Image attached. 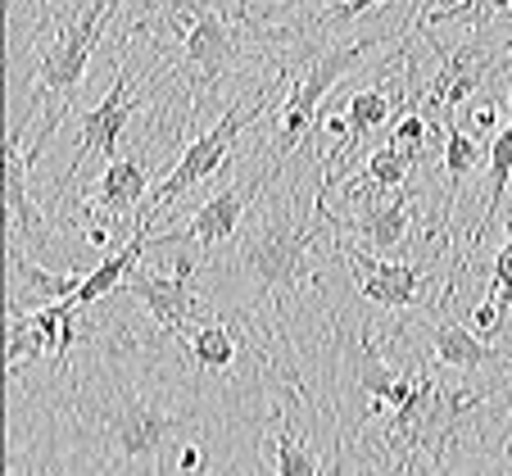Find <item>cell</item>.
I'll use <instances>...</instances> for the list:
<instances>
[{"mask_svg":"<svg viewBox=\"0 0 512 476\" xmlns=\"http://www.w3.org/2000/svg\"><path fill=\"white\" fill-rule=\"evenodd\" d=\"M73 395V449L59 472H173V454L200 440L195 390L150 363H118L109 354L96 372L78 381L68 368Z\"/></svg>","mask_w":512,"mask_h":476,"instance_id":"1","label":"cell"},{"mask_svg":"<svg viewBox=\"0 0 512 476\" xmlns=\"http://www.w3.org/2000/svg\"><path fill=\"white\" fill-rule=\"evenodd\" d=\"M132 37H145L150 50H168L159 82H177V123H191L227 78L268 59L272 50L304 41L309 28H268L250 0H159L127 28L123 41Z\"/></svg>","mask_w":512,"mask_h":476,"instance_id":"2","label":"cell"},{"mask_svg":"<svg viewBox=\"0 0 512 476\" xmlns=\"http://www.w3.org/2000/svg\"><path fill=\"white\" fill-rule=\"evenodd\" d=\"M327 218V191H313V209L300 214V182L272 191L263 186V200H254V214H245L236 241V268L250 282L259 300H268L272 322L286 336L290 300L304 286L318 282V241Z\"/></svg>","mask_w":512,"mask_h":476,"instance_id":"3","label":"cell"},{"mask_svg":"<svg viewBox=\"0 0 512 476\" xmlns=\"http://www.w3.org/2000/svg\"><path fill=\"white\" fill-rule=\"evenodd\" d=\"M494 390H503L499 381H485V386H445V381L435 377L431 363H426L413 399L404 408H395V418L381 427V449H368L363 467L368 472H445L458 431L467 427V418Z\"/></svg>","mask_w":512,"mask_h":476,"instance_id":"4","label":"cell"},{"mask_svg":"<svg viewBox=\"0 0 512 476\" xmlns=\"http://www.w3.org/2000/svg\"><path fill=\"white\" fill-rule=\"evenodd\" d=\"M118 5H123V0H87V5H64V0H59L50 41H46V50H41L37 68H32V91H28V100L10 114V132L23 136L32 118L46 109V118L37 123V136L28 141L32 159L46 150V141L55 136V127L68 118L73 96H78L82 78H87L91 50L100 46V32H105L109 14H114Z\"/></svg>","mask_w":512,"mask_h":476,"instance_id":"5","label":"cell"},{"mask_svg":"<svg viewBox=\"0 0 512 476\" xmlns=\"http://www.w3.org/2000/svg\"><path fill=\"white\" fill-rule=\"evenodd\" d=\"M290 73H295V64H281L277 73H272V82H263V87L254 91L250 100H241V105H236V109H227V114L218 118V123H213L209 132L200 136V141H191V146H186V155L177 159V164L168 168V177H164V182H159V191L141 204V214H136V223H155V218L164 214V209L177 200V195H186V191H191V186H200L204 177H213V173H218V168L227 164V155H232L236 136H241L250 123H259V118L268 114V109L277 105L281 96H286V87H290Z\"/></svg>","mask_w":512,"mask_h":476,"instance_id":"6","label":"cell"},{"mask_svg":"<svg viewBox=\"0 0 512 476\" xmlns=\"http://www.w3.org/2000/svg\"><path fill=\"white\" fill-rule=\"evenodd\" d=\"M390 37H395V28L390 32H368V37H354V41H340V46H327L322 55H313L300 73H290L286 96L277 100L281 127H277V136H272V164H286V159L295 155V146L309 141L313 123H318L322 100H327L331 91H336L340 82H345L349 73L368 59L372 46H381V41H390Z\"/></svg>","mask_w":512,"mask_h":476,"instance_id":"7","label":"cell"},{"mask_svg":"<svg viewBox=\"0 0 512 476\" xmlns=\"http://www.w3.org/2000/svg\"><path fill=\"white\" fill-rule=\"evenodd\" d=\"M277 173H281V164H272V159H268V173H263V177H236V182H227L223 191H213L209 200L195 209L191 223L173 227V232H155V236H150V250H164V245H195V250L209 254L213 245L232 241V236L241 232L245 214H250V200H259L263 186H268Z\"/></svg>","mask_w":512,"mask_h":476,"instance_id":"8","label":"cell"},{"mask_svg":"<svg viewBox=\"0 0 512 476\" xmlns=\"http://www.w3.org/2000/svg\"><path fill=\"white\" fill-rule=\"evenodd\" d=\"M191 277H195V259H177L173 277L150 272V268H132L118 291L136 295V300L150 309L159 336H186L191 327H200V322L209 318V309H204L200 291L191 286Z\"/></svg>","mask_w":512,"mask_h":476,"instance_id":"9","label":"cell"},{"mask_svg":"<svg viewBox=\"0 0 512 476\" xmlns=\"http://www.w3.org/2000/svg\"><path fill=\"white\" fill-rule=\"evenodd\" d=\"M32 164L28 136L5 132V245L28 254L50 245V209L32 195Z\"/></svg>","mask_w":512,"mask_h":476,"instance_id":"10","label":"cell"},{"mask_svg":"<svg viewBox=\"0 0 512 476\" xmlns=\"http://www.w3.org/2000/svg\"><path fill=\"white\" fill-rule=\"evenodd\" d=\"M368 204L358 214L340 218L331 223L336 241H349V245H363L372 254H399L417 223V200L408 195V186H395V191H363ZM358 195V200H363Z\"/></svg>","mask_w":512,"mask_h":476,"instance_id":"11","label":"cell"},{"mask_svg":"<svg viewBox=\"0 0 512 476\" xmlns=\"http://www.w3.org/2000/svg\"><path fill=\"white\" fill-rule=\"evenodd\" d=\"M503 55H508V46H503V41H490V37H472V41H463V46L440 50V55H435V68H440V73H435L431 91H426V109L454 114L458 105H467V100L485 87V78L499 68Z\"/></svg>","mask_w":512,"mask_h":476,"instance_id":"12","label":"cell"},{"mask_svg":"<svg viewBox=\"0 0 512 476\" xmlns=\"http://www.w3.org/2000/svg\"><path fill=\"white\" fill-rule=\"evenodd\" d=\"M141 105H145V100L132 96V68L118 64V78H114V87H109V96L100 100L96 109H87V114L78 118V123H82V146H78V155H73V164H68V173L59 177V191H68V186L78 182V173L87 168L91 155L114 159V146L123 141V127L132 123Z\"/></svg>","mask_w":512,"mask_h":476,"instance_id":"13","label":"cell"},{"mask_svg":"<svg viewBox=\"0 0 512 476\" xmlns=\"http://www.w3.org/2000/svg\"><path fill=\"white\" fill-rule=\"evenodd\" d=\"M336 250L345 254L349 272H354V286L368 295L372 304L381 309H413L422 300V286H426V268L404 259H390V254H372L363 245H349L336 241Z\"/></svg>","mask_w":512,"mask_h":476,"instance_id":"14","label":"cell"},{"mask_svg":"<svg viewBox=\"0 0 512 476\" xmlns=\"http://www.w3.org/2000/svg\"><path fill=\"white\" fill-rule=\"evenodd\" d=\"M508 182H512V91H508V123H503L499 132H494V141H490V195H485V209H481V218H476L472 236H467V250L458 254L454 272H449L445 300H454V291L463 286L467 272H472L476 250L485 245V236H490L494 218H499V204H503V191H508Z\"/></svg>","mask_w":512,"mask_h":476,"instance_id":"15","label":"cell"},{"mask_svg":"<svg viewBox=\"0 0 512 476\" xmlns=\"http://www.w3.org/2000/svg\"><path fill=\"white\" fill-rule=\"evenodd\" d=\"M145 186H150V168H145V159H136V155L109 159L105 173H100V182H96V191H91V209L123 232L127 214H141Z\"/></svg>","mask_w":512,"mask_h":476,"instance_id":"16","label":"cell"},{"mask_svg":"<svg viewBox=\"0 0 512 476\" xmlns=\"http://www.w3.org/2000/svg\"><path fill=\"white\" fill-rule=\"evenodd\" d=\"M413 168H417V146L408 141H395V146H381L368 164L358 168V182H349L345 191L363 195V191H395V186H408L413 182Z\"/></svg>","mask_w":512,"mask_h":476,"instance_id":"17","label":"cell"},{"mask_svg":"<svg viewBox=\"0 0 512 476\" xmlns=\"http://www.w3.org/2000/svg\"><path fill=\"white\" fill-rule=\"evenodd\" d=\"M272 431H277V467L272 472H286V476H313V472H331L327 458L304 440V427L295 422L290 413V399L277 408V418H272Z\"/></svg>","mask_w":512,"mask_h":476,"instance_id":"18","label":"cell"},{"mask_svg":"<svg viewBox=\"0 0 512 476\" xmlns=\"http://www.w3.org/2000/svg\"><path fill=\"white\" fill-rule=\"evenodd\" d=\"M345 114H349V150H358L372 132H381L390 118L404 114V96H395L390 87H363L349 96Z\"/></svg>","mask_w":512,"mask_h":476,"instance_id":"19","label":"cell"},{"mask_svg":"<svg viewBox=\"0 0 512 476\" xmlns=\"http://www.w3.org/2000/svg\"><path fill=\"white\" fill-rule=\"evenodd\" d=\"M186 359L200 372H227L236 363V331L223 318H204L200 327H191L182 336Z\"/></svg>","mask_w":512,"mask_h":476,"instance_id":"20","label":"cell"},{"mask_svg":"<svg viewBox=\"0 0 512 476\" xmlns=\"http://www.w3.org/2000/svg\"><path fill=\"white\" fill-rule=\"evenodd\" d=\"M435 118H440V127H445V182H449V191H445L440 214H445V223H449V209H454V200H458V186H463V177L481 164V146H476V136L467 132L454 114H435Z\"/></svg>","mask_w":512,"mask_h":476,"instance_id":"21","label":"cell"},{"mask_svg":"<svg viewBox=\"0 0 512 476\" xmlns=\"http://www.w3.org/2000/svg\"><path fill=\"white\" fill-rule=\"evenodd\" d=\"M512 0H449V5H440V10L422 14L417 23H431V28H445V23H472V32H485V23L494 19V14H508Z\"/></svg>","mask_w":512,"mask_h":476,"instance_id":"22","label":"cell"},{"mask_svg":"<svg viewBox=\"0 0 512 476\" xmlns=\"http://www.w3.org/2000/svg\"><path fill=\"white\" fill-rule=\"evenodd\" d=\"M490 291L503 300V309H508L512 318V236L503 241V250L494 254V268H490Z\"/></svg>","mask_w":512,"mask_h":476,"instance_id":"23","label":"cell"},{"mask_svg":"<svg viewBox=\"0 0 512 476\" xmlns=\"http://www.w3.org/2000/svg\"><path fill=\"white\" fill-rule=\"evenodd\" d=\"M377 5H390V0H340V5H331V10L318 14V28H336V23H349V19H358V14L377 10Z\"/></svg>","mask_w":512,"mask_h":476,"instance_id":"24","label":"cell"},{"mask_svg":"<svg viewBox=\"0 0 512 476\" xmlns=\"http://www.w3.org/2000/svg\"><path fill=\"white\" fill-rule=\"evenodd\" d=\"M426 136V118L417 114V109H408V114L395 118V132H390V141H408V146H422Z\"/></svg>","mask_w":512,"mask_h":476,"instance_id":"25","label":"cell"},{"mask_svg":"<svg viewBox=\"0 0 512 476\" xmlns=\"http://www.w3.org/2000/svg\"><path fill=\"white\" fill-rule=\"evenodd\" d=\"M463 127H467V132H472V136L490 132V127H494V105H481V109H472V114L463 118Z\"/></svg>","mask_w":512,"mask_h":476,"instance_id":"26","label":"cell"}]
</instances>
